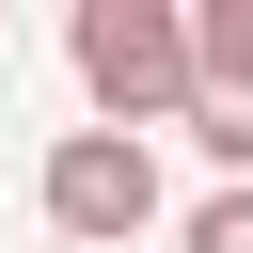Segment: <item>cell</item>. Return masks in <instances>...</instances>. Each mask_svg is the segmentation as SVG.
I'll return each instance as SVG.
<instances>
[{
  "instance_id": "1",
  "label": "cell",
  "mask_w": 253,
  "mask_h": 253,
  "mask_svg": "<svg viewBox=\"0 0 253 253\" xmlns=\"http://www.w3.org/2000/svg\"><path fill=\"white\" fill-rule=\"evenodd\" d=\"M79 95H95V126H174L190 111V0H79Z\"/></svg>"
},
{
  "instance_id": "2",
  "label": "cell",
  "mask_w": 253,
  "mask_h": 253,
  "mask_svg": "<svg viewBox=\"0 0 253 253\" xmlns=\"http://www.w3.org/2000/svg\"><path fill=\"white\" fill-rule=\"evenodd\" d=\"M32 206H47V237L126 253V237L158 221V158H142L126 126H63V142H47V174H32Z\"/></svg>"
},
{
  "instance_id": "3",
  "label": "cell",
  "mask_w": 253,
  "mask_h": 253,
  "mask_svg": "<svg viewBox=\"0 0 253 253\" xmlns=\"http://www.w3.org/2000/svg\"><path fill=\"white\" fill-rule=\"evenodd\" d=\"M190 95H253V0H190Z\"/></svg>"
},
{
  "instance_id": "4",
  "label": "cell",
  "mask_w": 253,
  "mask_h": 253,
  "mask_svg": "<svg viewBox=\"0 0 253 253\" xmlns=\"http://www.w3.org/2000/svg\"><path fill=\"white\" fill-rule=\"evenodd\" d=\"M174 126H190V142L221 158V190H253V95H190Z\"/></svg>"
},
{
  "instance_id": "5",
  "label": "cell",
  "mask_w": 253,
  "mask_h": 253,
  "mask_svg": "<svg viewBox=\"0 0 253 253\" xmlns=\"http://www.w3.org/2000/svg\"><path fill=\"white\" fill-rule=\"evenodd\" d=\"M174 253H253V190H206V206L174 221Z\"/></svg>"
}]
</instances>
